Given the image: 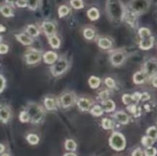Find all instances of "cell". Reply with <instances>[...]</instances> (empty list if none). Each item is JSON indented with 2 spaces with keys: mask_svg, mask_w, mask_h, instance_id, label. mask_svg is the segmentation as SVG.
Returning a JSON list of instances; mask_svg holds the SVG:
<instances>
[{
  "mask_svg": "<svg viewBox=\"0 0 157 156\" xmlns=\"http://www.w3.org/2000/svg\"><path fill=\"white\" fill-rule=\"evenodd\" d=\"M107 13L113 22L118 23L125 17V9L121 0H107Z\"/></svg>",
  "mask_w": 157,
  "mask_h": 156,
  "instance_id": "obj_1",
  "label": "cell"
},
{
  "mask_svg": "<svg viewBox=\"0 0 157 156\" xmlns=\"http://www.w3.org/2000/svg\"><path fill=\"white\" fill-rule=\"evenodd\" d=\"M151 5V0H131L129 2L130 12L135 15H141L149 10Z\"/></svg>",
  "mask_w": 157,
  "mask_h": 156,
  "instance_id": "obj_2",
  "label": "cell"
},
{
  "mask_svg": "<svg viewBox=\"0 0 157 156\" xmlns=\"http://www.w3.org/2000/svg\"><path fill=\"white\" fill-rule=\"evenodd\" d=\"M27 112L30 116L32 123H38L44 118V111L39 105L35 102H29L28 104Z\"/></svg>",
  "mask_w": 157,
  "mask_h": 156,
  "instance_id": "obj_3",
  "label": "cell"
},
{
  "mask_svg": "<svg viewBox=\"0 0 157 156\" xmlns=\"http://www.w3.org/2000/svg\"><path fill=\"white\" fill-rule=\"evenodd\" d=\"M110 147L116 151H122L126 146L125 137L120 132H113L109 140Z\"/></svg>",
  "mask_w": 157,
  "mask_h": 156,
  "instance_id": "obj_4",
  "label": "cell"
},
{
  "mask_svg": "<svg viewBox=\"0 0 157 156\" xmlns=\"http://www.w3.org/2000/svg\"><path fill=\"white\" fill-rule=\"evenodd\" d=\"M68 61L65 58H60L51 67L50 70L52 74L55 76L64 73L68 68Z\"/></svg>",
  "mask_w": 157,
  "mask_h": 156,
  "instance_id": "obj_5",
  "label": "cell"
},
{
  "mask_svg": "<svg viewBox=\"0 0 157 156\" xmlns=\"http://www.w3.org/2000/svg\"><path fill=\"white\" fill-rule=\"evenodd\" d=\"M144 73L149 77L154 76L157 73V61L151 59L147 61L144 65Z\"/></svg>",
  "mask_w": 157,
  "mask_h": 156,
  "instance_id": "obj_6",
  "label": "cell"
},
{
  "mask_svg": "<svg viewBox=\"0 0 157 156\" xmlns=\"http://www.w3.org/2000/svg\"><path fill=\"white\" fill-rule=\"evenodd\" d=\"M125 54L123 52H115L110 56V62L113 66H120L125 61Z\"/></svg>",
  "mask_w": 157,
  "mask_h": 156,
  "instance_id": "obj_7",
  "label": "cell"
},
{
  "mask_svg": "<svg viewBox=\"0 0 157 156\" xmlns=\"http://www.w3.org/2000/svg\"><path fill=\"white\" fill-rule=\"evenodd\" d=\"M26 62L29 64H34L39 62L41 61V55L38 51H32L30 53L27 54L25 56Z\"/></svg>",
  "mask_w": 157,
  "mask_h": 156,
  "instance_id": "obj_8",
  "label": "cell"
},
{
  "mask_svg": "<svg viewBox=\"0 0 157 156\" xmlns=\"http://www.w3.org/2000/svg\"><path fill=\"white\" fill-rule=\"evenodd\" d=\"M75 101V98L71 93H64L61 97V103L64 108H67L73 104Z\"/></svg>",
  "mask_w": 157,
  "mask_h": 156,
  "instance_id": "obj_9",
  "label": "cell"
},
{
  "mask_svg": "<svg viewBox=\"0 0 157 156\" xmlns=\"http://www.w3.org/2000/svg\"><path fill=\"white\" fill-rule=\"evenodd\" d=\"M42 28L44 34L48 36L51 37L54 35L55 32V25L50 21H44L42 23Z\"/></svg>",
  "mask_w": 157,
  "mask_h": 156,
  "instance_id": "obj_10",
  "label": "cell"
},
{
  "mask_svg": "<svg viewBox=\"0 0 157 156\" xmlns=\"http://www.w3.org/2000/svg\"><path fill=\"white\" fill-rule=\"evenodd\" d=\"M44 61L48 64H53L58 61V55L53 51H47L43 55Z\"/></svg>",
  "mask_w": 157,
  "mask_h": 156,
  "instance_id": "obj_11",
  "label": "cell"
},
{
  "mask_svg": "<svg viewBox=\"0 0 157 156\" xmlns=\"http://www.w3.org/2000/svg\"><path fill=\"white\" fill-rule=\"evenodd\" d=\"M153 43H154V38L150 36L149 38L141 40L140 42V47L143 50H149L153 47Z\"/></svg>",
  "mask_w": 157,
  "mask_h": 156,
  "instance_id": "obj_12",
  "label": "cell"
},
{
  "mask_svg": "<svg viewBox=\"0 0 157 156\" xmlns=\"http://www.w3.org/2000/svg\"><path fill=\"white\" fill-rule=\"evenodd\" d=\"M113 117L116 119L117 122H121L122 124H127L129 122V116L127 113H125L124 112L120 111L117 113H115L113 115Z\"/></svg>",
  "mask_w": 157,
  "mask_h": 156,
  "instance_id": "obj_13",
  "label": "cell"
},
{
  "mask_svg": "<svg viewBox=\"0 0 157 156\" xmlns=\"http://www.w3.org/2000/svg\"><path fill=\"white\" fill-rule=\"evenodd\" d=\"M0 117L3 123H6L10 118V109L8 106H2L0 110Z\"/></svg>",
  "mask_w": 157,
  "mask_h": 156,
  "instance_id": "obj_14",
  "label": "cell"
},
{
  "mask_svg": "<svg viewBox=\"0 0 157 156\" xmlns=\"http://www.w3.org/2000/svg\"><path fill=\"white\" fill-rule=\"evenodd\" d=\"M15 38L18 40L19 42L21 44H25V45H30L33 42V40L31 37L28 36V35H25V34H19V35H15Z\"/></svg>",
  "mask_w": 157,
  "mask_h": 156,
  "instance_id": "obj_15",
  "label": "cell"
},
{
  "mask_svg": "<svg viewBox=\"0 0 157 156\" xmlns=\"http://www.w3.org/2000/svg\"><path fill=\"white\" fill-rule=\"evenodd\" d=\"M78 107L81 109L83 111H87L89 110V109L90 108V106H91V102L87 98H81V99L78 100Z\"/></svg>",
  "mask_w": 157,
  "mask_h": 156,
  "instance_id": "obj_16",
  "label": "cell"
},
{
  "mask_svg": "<svg viewBox=\"0 0 157 156\" xmlns=\"http://www.w3.org/2000/svg\"><path fill=\"white\" fill-rule=\"evenodd\" d=\"M147 78V75L144 72L138 71L133 75V82L136 84H140L144 83Z\"/></svg>",
  "mask_w": 157,
  "mask_h": 156,
  "instance_id": "obj_17",
  "label": "cell"
},
{
  "mask_svg": "<svg viewBox=\"0 0 157 156\" xmlns=\"http://www.w3.org/2000/svg\"><path fill=\"white\" fill-rule=\"evenodd\" d=\"M102 105L104 106V111L107 112V113L113 111L115 110V107H116L114 102L113 100H110V99H107V100L103 101Z\"/></svg>",
  "mask_w": 157,
  "mask_h": 156,
  "instance_id": "obj_18",
  "label": "cell"
},
{
  "mask_svg": "<svg viewBox=\"0 0 157 156\" xmlns=\"http://www.w3.org/2000/svg\"><path fill=\"white\" fill-rule=\"evenodd\" d=\"M98 45L102 49H109L111 47L112 43L108 38H100L99 41H98Z\"/></svg>",
  "mask_w": 157,
  "mask_h": 156,
  "instance_id": "obj_19",
  "label": "cell"
},
{
  "mask_svg": "<svg viewBox=\"0 0 157 156\" xmlns=\"http://www.w3.org/2000/svg\"><path fill=\"white\" fill-rule=\"evenodd\" d=\"M44 106L48 110H53L56 109V102L53 98L47 97L44 99Z\"/></svg>",
  "mask_w": 157,
  "mask_h": 156,
  "instance_id": "obj_20",
  "label": "cell"
},
{
  "mask_svg": "<svg viewBox=\"0 0 157 156\" xmlns=\"http://www.w3.org/2000/svg\"><path fill=\"white\" fill-rule=\"evenodd\" d=\"M87 16L92 21H95V20L98 19L100 16L99 11L96 9V8H91L87 11Z\"/></svg>",
  "mask_w": 157,
  "mask_h": 156,
  "instance_id": "obj_21",
  "label": "cell"
},
{
  "mask_svg": "<svg viewBox=\"0 0 157 156\" xmlns=\"http://www.w3.org/2000/svg\"><path fill=\"white\" fill-rule=\"evenodd\" d=\"M1 12L5 17H7V18L13 16V12H12V9H11V7H9V6H6V5L2 6Z\"/></svg>",
  "mask_w": 157,
  "mask_h": 156,
  "instance_id": "obj_22",
  "label": "cell"
},
{
  "mask_svg": "<svg viewBox=\"0 0 157 156\" xmlns=\"http://www.w3.org/2000/svg\"><path fill=\"white\" fill-rule=\"evenodd\" d=\"M26 32H28L29 35L32 37H36L39 35V31L37 28V27H35L33 24H29V26L26 28Z\"/></svg>",
  "mask_w": 157,
  "mask_h": 156,
  "instance_id": "obj_23",
  "label": "cell"
},
{
  "mask_svg": "<svg viewBox=\"0 0 157 156\" xmlns=\"http://www.w3.org/2000/svg\"><path fill=\"white\" fill-rule=\"evenodd\" d=\"M49 43L53 48H58L60 47V44H61L59 38L55 36V35L49 37Z\"/></svg>",
  "mask_w": 157,
  "mask_h": 156,
  "instance_id": "obj_24",
  "label": "cell"
},
{
  "mask_svg": "<svg viewBox=\"0 0 157 156\" xmlns=\"http://www.w3.org/2000/svg\"><path fill=\"white\" fill-rule=\"evenodd\" d=\"M89 84H90V87L93 89H96L98 88V87L100 86V84H101V80L98 77L94 76H90V79L88 80Z\"/></svg>",
  "mask_w": 157,
  "mask_h": 156,
  "instance_id": "obj_25",
  "label": "cell"
},
{
  "mask_svg": "<svg viewBox=\"0 0 157 156\" xmlns=\"http://www.w3.org/2000/svg\"><path fill=\"white\" fill-rule=\"evenodd\" d=\"M141 142H142V144L144 145V146L148 148V147H151L152 145H153V143H154L155 142V139H153V138L150 137L149 136H144V137L142 138Z\"/></svg>",
  "mask_w": 157,
  "mask_h": 156,
  "instance_id": "obj_26",
  "label": "cell"
},
{
  "mask_svg": "<svg viewBox=\"0 0 157 156\" xmlns=\"http://www.w3.org/2000/svg\"><path fill=\"white\" fill-rule=\"evenodd\" d=\"M90 113L94 116H101L104 113V110H103V108L101 106L96 105L90 110Z\"/></svg>",
  "mask_w": 157,
  "mask_h": 156,
  "instance_id": "obj_27",
  "label": "cell"
},
{
  "mask_svg": "<svg viewBox=\"0 0 157 156\" xmlns=\"http://www.w3.org/2000/svg\"><path fill=\"white\" fill-rule=\"evenodd\" d=\"M151 32L147 28H141L139 30V35L141 39H144V38H147L151 36Z\"/></svg>",
  "mask_w": 157,
  "mask_h": 156,
  "instance_id": "obj_28",
  "label": "cell"
},
{
  "mask_svg": "<svg viewBox=\"0 0 157 156\" xmlns=\"http://www.w3.org/2000/svg\"><path fill=\"white\" fill-rule=\"evenodd\" d=\"M65 148L69 151H75L77 148V144L72 139H67L65 142Z\"/></svg>",
  "mask_w": 157,
  "mask_h": 156,
  "instance_id": "obj_29",
  "label": "cell"
},
{
  "mask_svg": "<svg viewBox=\"0 0 157 156\" xmlns=\"http://www.w3.org/2000/svg\"><path fill=\"white\" fill-rule=\"evenodd\" d=\"M27 141L31 145H36L39 142V138L35 134H29L27 136Z\"/></svg>",
  "mask_w": 157,
  "mask_h": 156,
  "instance_id": "obj_30",
  "label": "cell"
},
{
  "mask_svg": "<svg viewBox=\"0 0 157 156\" xmlns=\"http://www.w3.org/2000/svg\"><path fill=\"white\" fill-rule=\"evenodd\" d=\"M19 119L21 122H28L31 120V118L27 111H22L20 113Z\"/></svg>",
  "mask_w": 157,
  "mask_h": 156,
  "instance_id": "obj_31",
  "label": "cell"
},
{
  "mask_svg": "<svg viewBox=\"0 0 157 156\" xmlns=\"http://www.w3.org/2000/svg\"><path fill=\"white\" fill-rule=\"evenodd\" d=\"M147 136L153 138V139H157V128L154 126H151L147 130Z\"/></svg>",
  "mask_w": 157,
  "mask_h": 156,
  "instance_id": "obj_32",
  "label": "cell"
},
{
  "mask_svg": "<svg viewBox=\"0 0 157 156\" xmlns=\"http://www.w3.org/2000/svg\"><path fill=\"white\" fill-rule=\"evenodd\" d=\"M69 13V9L67 6H60L58 9V15H59L60 18L66 16L67 14Z\"/></svg>",
  "mask_w": 157,
  "mask_h": 156,
  "instance_id": "obj_33",
  "label": "cell"
},
{
  "mask_svg": "<svg viewBox=\"0 0 157 156\" xmlns=\"http://www.w3.org/2000/svg\"><path fill=\"white\" fill-rule=\"evenodd\" d=\"M102 126L104 129H111L113 128V122L107 118L103 119Z\"/></svg>",
  "mask_w": 157,
  "mask_h": 156,
  "instance_id": "obj_34",
  "label": "cell"
},
{
  "mask_svg": "<svg viewBox=\"0 0 157 156\" xmlns=\"http://www.w3.org/2000/svg\"><path fill=\"white\" fill-rule=\"evenodd\" d=\"M84 36L88 40L92 39L94 37V31L91 28H86L84 31Z\"/></svg>",
  "mask_w": 157,
  "mask_h": 156,
  "instance_id": "obj_35",
  "label": "cell"
},
{
  "mask_svg": "<svg viewBox=\"0 0 157 156\" xmlns=\"http://www.w3.org/2000/svg\"><path fill=\"white\" fill-rule=\"evenodd\" d=\"M71 5L72 6V7L76 9H82L84 7V3H83L82 0H71Z\"/></svg>",
  "mask_w": 157,
  "mask_h": 156,
  "instance_id": "obj_36",
  "label": "cell"
},
{
  "mask_svg": "<svg viewBox=\"0 0 157 156\" xmlns=\"http://www.w3.org/2000/svg\"><path fill=\"white\" fill-rule=\"evenodd\" d=\"M39 4V0H28V7L32 10H35Z\"/></svg>",
  "mask_w": 157,
  "mask_h": 156,
  "instance_id": "obj_37",
  "label": "cell"
},
{
  "mask_svg": "<svg viewBox=\"0 0 157 156\" xmlns=\"http://www.w3.org/2000/svg\"><path fill=\"white\" fill-rule=\"evenodd\" d=\"M157 153V150L153 147H148L145 150V155L146 156H156Z\"/></svg>",
  "mask_w": 157,
  "mask_h": 156,
  "instance_id": "obj_38",
  "label": "cell"
},
{
  "mask_svg": "<svg viewBox=\"0 0 157 156\" xmlns=\"http://www.w3.org/2000/svg\"><path fill=\"white\" fill-rule=\"evenodd\" d=\"M122 100L124 104H126V105H128L129 104V105H130V104L133 101V96H132V95L124 94L122 97Z\"/></svg>",
  "mask_w": 157,
  "mask_h": 156,
  "instance_id": "obj_39",
  "label": "cell"
},
{
  "mask_svg": "<svg viewBox=\"0 0 157 156\" xmlns=\"http://www.w3.org/2000/svg\"><path fill=\"white\" fill-rule=\"evenodd\" d=\"M105 84L108 87H110V88H113V87H115V81L113 80L112 78L110 77H107L105 79Z\"/></svg>",
  "mask_w": 157,
  "mask_h": 156,
  "instance_id": "obj_40",
  "label": "cell"
},
{
  "mask_svg": "<svg viewBox=\"0 0 157 156\" xmlns=\"http://www.w3.org/2000/svg\"><path fill=\"white\" fill-rule=\"evenodd\" d=\"M127 110H128L130 113H133L134 116L135 115L139 114V113H138V109L136 108V106L133 105V104H130V106L127 107ZM138 116H139V115H138Z\"/></svg>",
  "mask_w": 157,
  "mask_h": 156,
  "instance_id": "obj_41",
  "label": "cell"
},
{
  "mask_svg": "<svg viewBox=\"0 0 157 156\" xmlns=\"http://www.w3.org/2000/svg\"><path fill=\"white\" fill-rule=\"evenodd\" d=\"M109 97V92L107 90H104L99 93V98L102 100H107V98Z\"/></svg>",
  "mask_w": 157,
  "mask_h": 156,
  "instance_id": "obj_42",
  "label": "cell"
},
{
  "mask_svg": "<svg viewBox=\"0 0 157 156\" xmlns=\"http://www.w3.org/2000/svg\"><path fill=\"white\" fill-rule=\"evenodd\" d=\"M9 50V46L7 44H2L0 45V53L1 54H6Z\"/></svg>",
  "mask_w": 157,
  "mask_h": 156,
  "instance_id": "obj_43",
  "label": "cell"
},
{
  "mask_svg": "<svg viewBox=\"0 0 157 156\" xmlns=\"http://www.w3.org/2000/svg\"><path fill=\"white\" fill-rule=\"evenodd\" d=\"M16 5L18 7H26V6H28V0H18L16 2Z\"/></svg>",
  "mask_w": 157,
  "mask_h": 156,
  "instance_id": "obj_44",
  "label": "cell"
},
{
  "mask_svg": "<svg viewBox=\"0 0 157 156\" xmlns=\"http://www.w3.org/2000/svg\"><path fill=\"white\" fill-rule=\"evenodd\" d=\"M144 154H143V151L140 148H137V149L134 150L133 152L132 153V156H143Z\"/></svg>",
  "mask_w": 157,
  "mask_h": 156,
  "instance_id": "obj_45",
  "label": "cell"
},
{
  "mask_svg": "<svg viewBox=\"0 0 157 156\" xmlns=\"http://www.w3.org/2000/svg\"><path fill=\"white\" fill-rule=\"evenodd\" d=\"M132 96H133V101H135V102H138L139 100H140L141 93H137V92H136V93H133V94L132 95Z\"/></svg>",
  "mask_w": 157,
  "mask_h": 156,
  "instance_id": "obj_46",
  "label": "cell"
},
{
  "mask_svg": "<svg viewBox=\"0 0 157 156\" xmlns=\"http://www.w3.org/2000/svg\"><path fill=\"white\" fill-rule=\"evenodd\" d=\"M0 78H1V93L4 90L5 87H6V80H5L4 76L2 75L0 76Z\"/></svg>",
  "mask_w": 157,
  "mask_h": 156,
  "instance_id": "obj_47",
  "label": "cell"
},
{
  "mask_svg": "<svg viewBox=\"0 0 157 156\" xmlns=\"http://www.w3.org/2000/svg\"><path fill=\"white\" fill-rule=\"evenodd\" d=\"M150 94H149V93H142V94H141V98H140L141 100L146 101V100H147V99H150Z\"/></svg>",
  "mask_w": 157,
  "mask_h": 156,
  "instance_id": "obj_48",
  "label": "cell"
},
{
  "mask_svg": "<svg viewBox=\"0 0 157 156\" xmlns=\"http://www.w3.org/2000/svg\"><path fill=\"white\" fill-rule=\"evenodd\" d=\"M152 84H153V85L155 87H157V76H154V77H153Z\"/></svg>",
  "mask_w": 157,
  "mask_h": 156,
  "instance_id": "obj_49",
  "label": "cell"
},
{
  "mask_svg": "<svg viewBox=\"0 0 157 156\" xmlns=\"http://www.w3.org/2000/svg\"><path fill=\"white\" fill-rule=\"evenodd\" d=\"M18 0H6V2L9 4H14V3H16Z\"/></svg>",
  "mask_w": 157,
  "mask_h": 156,
  "instance_id": "obj_50",
  "label": "cell"
},
{
  "mask_svg": "<svg viewBox=\"0 0 157 156\" xmlns=\"http://www.w3.org/2000/svg\"><path fill=\"white\" fill-rule=\"evenodd\" d=\"M64 156H77V155L75 154H74V153H66V154H64Z\"/></svg>",
  "mask_w": 157,
  "mask_h": 156,
  "instance_id": "obj_51",
  "label": "cell"
},
{
  "mask_svg": "<svg viewBox=\"0 0 157 156\" xmlns=\"http://www.w3.org/2000/svg\"><path fill=\"white\" fill-rule=\"evenodd\" d=\"M0 147H1V150H0V152H1V153H2L3 151H4L5 147H4V145H2V144H1V145H0Z\"/></svg>",
  "mask_w": 157,
  "mask_h": 156,
  "instance_id": "obj_52",
  "label": "cell"
},
{
  "mask_svg": "<svg viewBox=\"0 0 157 156\" xmlns=\"http://www.w3.org/2000/svg\"><path fill=\"white\" fill-rule=\"evenodd\" d=\"M5 31H6V28H5L2 24H1V32H5Z\"/></svg>",
  "mask_w": 157,
  "mask_h": 156,
  "instance_id": "obj_53",
  "label": "cell"
},
{
  "mask_svg": "<svg viewBox=\"0 0 157 156\" xmlns=\"http://www.w3.org/2000/svg\"><path fill=\"white\" fill-rule=\"evenodd\" d=\"M2 156H10V155H9V154H2Z\"/></svg>",
  "mask_w": 157,
  "mask_h": 156,
  "instance_id": "obj_54",
  "label": "cell"
}]
</instances>
